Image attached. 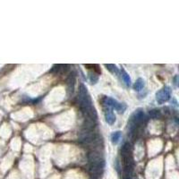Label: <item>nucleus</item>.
Instances as JSON below:
<instances>
[{
    "label": "nucleus",
    "mask_w": 179,
    "mask_h": 179,
    "mask_svg": "<svg viewBox=\"0 0 179 179\" xmlns=\"http://www.w3.org/2000/svg\"><path fill=\"white\" fill-rule=\"evenodd\" d=\"M171 98V89L168 86H165L156 93V100L159 104H164L168 102Z\"/></svg>",
    "instance_id": "nucleus-4"
},
{
    "label": "nucleus",
    "mask_w": 179,
    "mask_h": 179,
    "mask_svg": "<svg viewBox=\"0 0 179 179\" xmlns=\"http://www.w3.org/2000/svg\"><path fill=\"white\" fill-rule=\"evenodd\" d=\"M132 175H133L132 172H128V171H124V173H123V179H133Z\"/></svg>",
    "instance_id": "nucleus-13"
},
{
    "label": "nucleus",
    "mask_w": 179,
    "mask_h": 179,
    "mask_svg": "<svg viewBox=\"0 0 179 179\" xmlns=\"http://www.w3.org/2000/svg\"><path fill=\"white\" fill-rule=\"evenodd\" d=\"M120 73H121V76H122V79L124 81V84L127 87H130L132 85V81H131V77L129 76V74L124 71V69H122Z\"/></svg>",
    "instance_id": "nucleus-9"
},
{
    "label": "nucleus",
    "mask_w": 179,
    "mask_h": 179,
    "mask_svg": "<svg viewBox=\"0 0 179 179\" xmlns=\"http://www.w3.org/2000/svg\"><path fill=\"white\" fill-rule=\"evenodd\" d=\"M93 179H98V178H95V177H94V178H93Z\"/></svg>",
    "instance_id": "nucleus-15"
},
{
    "label": "nucleus",
    "mask_w": 179,
    "mask_h": 179,
    "mask_svg": "<svg viewBox=\"0 0 179 179\" xmlns=\"http://www.w3.org/2000/svg\"><path fill=\"white\" fill-rule=\"evenodd\" d=\"M104 114H105V119H106V122L112 125L113 124H115L116 122V116L114 114V112L112 111L111 108H105V112H104Z\"/></svg>",
    "instance_id": "nucleus-5"
},
{
    "label": "nucleus",
    "mask_w": 179,
    "mask_h": 179,
    "mask_svg": "<svg viewBox=\"0 0 179 179\" xmlns=\"http://www.w3.org/2000/svg\"><path fill=\"white\" fill-rule=\"evenodd\" d=\"M77 100L81 112L83 113L85 120L97 123L98 114H97V111L93 106L92 100L88 92L87 87L83 83H81L79 86V95Z\"/></svg>",
    "instance_id": "nucleus-1"
},
{
    "label": "nucleus",
    "mask_w": 179,
    "mask_h": 179,
    "mask_svg": "<svg viewBox=\"0 0 179 179\" xmlns=\"http://www.w3.org/2000/svg\"><path fill=\"white\" fill-rule=\"evenodd\" d=\"M67 84V92L69 95L73 94V90H74V84H75V75L74 74H71L69 78L66 81Z\"/></svg>",
    "instance_id": "nucleus-6"
},
{
    "label": "nucleus",
    "mask_w": 179,
    "mask_h": 179,
    "mask_svg": "<svg viewBox=\"0 0 179 179\" xmlns=\"http://www.w3.org/2000/svg\"><path fill=\"white\" fill-rule=\"evenodd\" d=\"M101 103L104 108H108L111 109H116L118 113H124L127 108V106L124 103L118 102L116 100L111 98V97L104 96L101 99Z\"/></svg>",
    "instance_id": "nucleus-3"
},
{
    "label": "nucleus",
    "mask_w": 179,
    "mask_h": 179,
    "mask_svg": "<svg viewBox=\"0 0 179 179\" xmlns=\"http://www.w3.org/2000/svg\"><path fill=\"white\" fill-rule=\"evenodd\" d=\"M89 80H90V81H91L92 84L97 83H98V81H99V74L92 72V71L90 72L89 73Z\"/></svg>",
    "instance_id": "nucleus-12"
},
{
    "label": "nucleus",
    "mask_w": 179,
    "mask_h": 179,
    "mask_svg": "<svg viewBox=\"0 0 179 179\" xmlns=\"http://www.w3.org/2000/svg\"><path fill=\"white\" fill-rule=\"evenodd\" d=\"M177 78H178L177 75H176L175 78H174V84H175L176 86H177V84H178V83H177Z\"/></svg>",
    "instance_id": "nucleus-14"
},
{
    "label": "nucleus",
    "mask_w": 179,
    "mask_h": 179,
    "mask_svg": "<svg viewBox=\"0 0 179 179\" xmlns=\"http://www.w3.org/2000/svg\"><path fill=\"white\" fill-rule=\"evenodd\" d=\"M147 119V116L144 113L143 108H137L133 113L131 115L128 124H127V131H128V136L134 137L138 135L140 130L143 127L145 121Z\"/></svg>",
    "instance_id": "nucleus-2"
},
{
    "label": "nucleus",
    "mask_w": 179,
    "mask_h": 179,
    "mask_svg": "<svg viewBox=\"0 0 179 179\" xmlns=\"http://www.w3.org/2000/svg\"><path fill=\"white\" fill-rule=\"evenodd\" d=\"M105 67L106 68L113 74H116V75H117V74L119 73V69L117 68V66L116 65H113V64H105Z\"/></svg>",
    "instance_id": "nucleus-10"
},
{
    "label": "nucleus",
    "mask_w": 179,
    "mask_h": 179,
    "mask_svg": "<svg viewBox=\"0 0 179 179\" xmlns=\"http://www.w3.org/2000/svg\"><path fill=\"white\" fill-rule=\"evenodd\" d=\"M144 86H145V81H144V80L143 78H138L136 80L135 83H134V84H133V87L134 91L140 92V91H141V90L144 88Z\"/></svg>",
    "instance_id": "nucleus-8"
},
{
    "label": "nucleus",
    "mask_w": 179,
    "mask_h": 179,
    "mask_svg": "<svg viewBox=\"0 0 179 179\" xmlns=\"http://www.w3.org/2000/svg\"><path fill=\"white\" fill-rule=\"evenodd\" d=\"M121 138H122V132H120V131H116L114 133H112V134L110 135L111 143L114 145L117 144L119 141H120Z\"/></svg>",
    "instance_id": "nucleus-7"
},
{
    "label": "nucleus",
    "mask_w": 179,
    "mask_h": 179,
    "mask_svg": "<svg viewBox=\"0 0 179 179\" xmlns=\"http://www.w3.org/2000/svg\"><path fill=\"white\" fill-rule=\"evenodd\" d=\"M149 116L152 119H158L161 117V112L159 109H151L149 112Z\"/></svg>",
    "instance_id": "nucleus-11"
}]
</instances>
